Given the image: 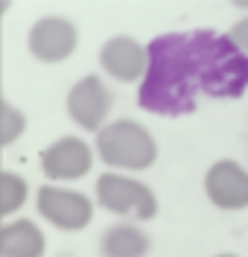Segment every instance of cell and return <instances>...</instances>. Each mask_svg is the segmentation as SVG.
<instances>
[{
    "label": "cell",
    "instance_id": "6da1fadb",
    "mask_svg": "<svg viewBox=\"0 0 248 257\" xmlns=\"http://www.w3.org/2000/svg\"><path fill=\"white\" fill-rule=\"evenodd\" d=\"M149 85L143 91V108L164 114H184L196 108L198 67L193 38L166 35L158 38L149 50Z\"/></svg>",
    "mask_w": 248,
    "mask_h": 257
},
{
    "label": "cell",
    "instance_id": "7a4b0ae2",
    "mask_svg": "<svg viewBox=\"0 0 248 257\" xmlns=\"http://www.w3.org/2000/svg\"><path fill=\"white\" fill-rule=\"evenodd\" d=\"M193 50H196L198 67V91L210 96L233 99L248 88V56L231 44L228 35L216 32H196Z\"/></svg>",
    "mask_w": 248,
    "mask_h": 257
},
{
    "label": "cell",
    "instance_id": "3957f363",
    "mask_svg": "<svg viewBox=\"0 0 248 257\" xmlns=\"http://www.w3.org/2000/svg\"><path fill=\"white\" fill-rule=\"evenodd\" d=\"M97 152L114 170H146L158 158V144L134 120H114L97 132Z\"/></svg>",
    "mask_w": 248,
    "mask_h": 257
},
{
    "label": "cell",
    "instance_id": "277c9868",
    "mask_svg": "<svg viewBox=\"0 0 248 257\" xmlns=\"http://www.w3.org/2000/svg\"><path fill=\"white\" fill-rule=\"evenodd\" d=\"M97 202L108 213L132 219H152L158 213V199L149 184L117 173H105L97 178Z\"/></svg>",
    "mask_w": 248,
    "mask_h": 257
},
{
    "label": "cell",
    "instance_id": "5b68a950",
    "mask_svg": "<svg viewBox=\"0 0 248 257\" xmlns=\"http://www.w3.org/2000/svg\"><path fill=\"white\" fill-rule=\"evenodd\" d=\"M38 213L59 231H82L94 216L91 199L79 190H67L59 184H44L38 190Z\"/></svg>",
    "mask_w": 248,
    "mask_h": 257
},
{
    "label": "cell",
    "instance_id": "8992f818",
    "mask_svg": "<svg viewBox=\"0 0 248 257\" xmlns=\"http://www.w3.org/2000/svg\"><path fill=\"white\" fill-rule=\"evenodd\" d=\"M94 152L82 138H59L41 152V173L50 181H76L91 173Z\"/></svg>",
    "mask_w": 248,
    "mask_h": 257
},
{
    "label": "cell",
    "instance_id": "52a82bcc",
    "mask_svg": "<svg viewBox=\"0 0 248 257\" xmlns=\"http://www.w3.org/2000/svg\"><path fill=\"white\" fill-rule=\"evenodd\" d=\"M79 44V35H76V27L67 21V18L59 15H47L38 18L30 30V53H33L38 62H62L67 59Z\"/></svg>",
    "mask_w": 248,
    "mask_h": 257
},
{
    "label": "cell",
    "instance_id": "ba28073f",
    "mask_svg": "<svg viewBox=\"0 0 248 257\" xmlns=\"http://www.w3.org/2000/svg\"><path fill=\"white\" fill-rule=\"evenodd\" d=\"M108 111H111V91L105 88V82L99 76H85V79H79L70 88L67 114H70V120L76 126L99 132Z\"/></svg>",
    "mask_w": 248,
    "mask_h": 257
},
{
    "label": "cell",
    "instance_id": "9c48e42d",
    "mask_svg": "<svg viewBox=\"0 0 248 257\" xmlns=\"http://www.w3.org/2000/svg\"><path fill=\"white\" fill-rule=\"evenodd\" d=\"M204 193L222 210L248 208V170L236 161H216L204 176Z\"/></svg>",
    "mask_w": 248,
    "mask_h": 257
},
{
    "label": "cell",
    "instance_id": "30bf717a",
    "mask_svg": "<svg viewBox=\"0 0 248 257\" xmlns=\"http://www.w3.org/2000/svg\"><path fill=\"white\" fill-rule=\"evenodd\" d=\"M102 70L117 82H137L149 67V50L129 35H114L99 50Z\"/></svg>",
    "mask_w": 248,
    "mask_h": 257
},
{
    "label": "cell",
    "instance_id": "8fae6325",
    "mask_svg": "<svg viewBox=\"0 0 248 257\" xmlns=\"http://www.w3.org/2000/svg\"><path fill=\"white\" fill-rule=\"evenodd\" d=\"M47 240L33 219H15L0 228V254L3 257H44Z\"/></svg>",
    "mask_w": 248,
    "mask_h": 257
},
{
    "label": "cell",
    "instance_id": "7c38bea8",
    "mask_svg": "<svg viewBox=\"0 0 248 257\" xmlns=\"http://www.w3.org/2000/svg\"><path fill=\"white\" fill-rule=\"evenodd\" d=\"M149 248H152V240L146 231L126 222L111 225L99 240L102 257H146Z\"/></svg>",
    "mask_w": 248,
    "mask_h": 257
},
{
    "label": "cell",
    "instance_id": "4fadbf2b",
    "mask_svg": "<svg viewBox=\"0 0 248 257\" xmlns=\"http://www.w3.org/2000/svg\"><path fill=\"white\" fill-rule=\"evenodd\" d=\"M27 193H30V184L24 178L15 176V173H9V170H3L0 173V213L9 216L18 208H24Z\"/></svg>",
    "mask_w": 248,
    "mask_h": 257
},
{
    "label": "cell",
    "instance_id": "5bb4252c",
    "mask_svg": "<svg viewBox=\"0 0 248 257\" xmlns=\"http://www.w3.org/2000/svg\"><path fill=\"white\" fill-rule=\"evenodd\" d=\"M24 126H27V117L21 111H15L9 102H3L0 105V141L12 144L18 135H24Z\"/></svg>",
    "mask_w": 248,
    "mask_h": 257
},
{
    "label": "cell",
    "instance_id": "9a60e30c",
    "mask_svg": "<svg viewBox=\"0 0 248 257\" xmlns=\"http://www.w3.org/2000/svg\"><path fill=\"white\" fill-rule=\"evenodd\" d=\"M228 38H231V44L242 56H248V18H242V21H236L231 27V32H228Z\"/></svg>",
    "mask_w": 248,
    "mask_h": 257
},
{
    "label": "cell",
    "instance_id": "2e32d148",
    "mask_svg": "<svg viewBox=\"0 0 248 257\" xmlns=\"http://www.w3.org/2000/svg\"><path fill=\"white\" fill-rule=\"evenodd\" d=\"M216 257H236V254H216Z\"/></svg>",
    "mask_w": 248,
    "mask_h": 257
}]
</instances>
